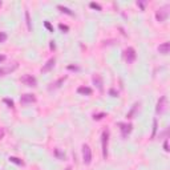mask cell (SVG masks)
I'll return each mask as SVG.
<instances>
[{"instance_id":"1","label":"cell","mask_w":170,"mask_h":170,"mask_svg":"<svg viewBox=\"0 0 170 170\" xmlns=\"http://www.w3.org/2000/svg\"><path fill=\"white\" fill-rule=\"evenodd\" d=\"M124 59L128 64H132L134 63L136 59H137V53H136V49L132 48V47H129V48H126L124 50Z\"/></svg>"},{"instance_id":"2","label":"cell","mask_w":170,"mask_h":170,"mask_svg":"<svg viewBox=\"0 0 170 170\" xmlns=\"http://www.w3.org/2000/svg\"><path fill=\"white\" fill-rule=\"evenodd\" d=\"M108 141H109V132L104 130L101 134V145H102V155L104 158L108 157Z\"/></svg>"},{"instance_id":"3","label":"cell","mask_w":170,"mask_h":170,"mask_svg":"<svg viewBox=\"0 0 170 170\" xmlns=\"http://www.w3.org/2000/svg\"><path fill=\"white\" fill-rule=\"evenodd\" d=\"M82 161L85 165H89L92 162V150H90V146L86 144L82 145Z\"/></svg>"},{"instance_id":"4","label":"cell","mask_w":170,"mask_h":170,"mask_svg":"<svg viewBox=\"0 0 170 170\" xmlns=\"http://www.w3.org/2000/svg\"><path fill=\"white\" fill-rule=\"evenodd\" d=\"M169 8L170 7L169 5H164V7H161L160 9L157 11V13H155V17H157V20L158 21H165L166 19H168V16H169Z\"/></svg>"},{"instance_id":"5","label":"cell","mask_w":170,"mask_h":170,"mask_svg":"<svg viewBox=\"0 0 170 170\" xmlns=\"http://www.w3.org/2000/svg\"><path fill=\"white\" fill-rule=\"evenodd\" d=\"M21 82H23L24 85H27V86H36L37 85V80L33 77L32 75H24V76H21Z\"/></svg>"},{"instance_id":"6","label":"cell","mask_w":170,"mask_h":170,"mask_svg":"<svg viewBox=\"0 0 170 170\" xmlns=\"http://www.w3.org/2000/svg\"><path fill=\"white\" fill-rule=\"evenodd\" d=\"M118 126H120V130H121L122 137H126L130 132H132V129H133V125L132 124H126V122H120V124H118Z\"/></svg>"},{"instance_id":"7","label":"cell","mask_w":170,"mask_h":170,"mask_svg":"<svg viewBox=\"0 0 170 170\" xmlns=\"http://www.w3.org/2000/svg\"><path fill=\"white\" fill-rule=\"evenodd\" d=\"M36 101V97L35 95H31V93H25V95L21 96L20 99V102L23 104V105H27V104H32Z\"/></svg>"},{"instance_id":"8","label":"cell","mask_w":170,"mask_h":170,"mask_svg":"<svg viewBox=\"0 0 170 170\" xmlns=\"http://www.w3.org/2000/svg\"><path fill=\"white\" fill-rule=\"evenodd\" d=\"M165 108H166V97H165V96H162L161 99L158 100V102H157V108H155V112H157V114L164 113Z\"/></svg>"},{"instance_id":"9","label":"cell","mask_w":170,"mask_h":170,"mask_svg":"<svg viewBox=\"0 0 170 170\" xmlns=\"http://www.w3.org/2000/svg\"><path fill=\"white\" fill-rule=\"evenodd\" d=\"M15 69H17L16 63L13 64L12 67H0V77H3V76H5V75H9L11 72H13Z\"/></svg>"},{"instance_id":"10","label":"cell","mask_w":170,"mask_h":170,"mask_svg":"<svg viewBox=\"0 0 170 170\" xmlns=\"http://www.w3.org/2000/svg\"><path fill=\"white\" fill-rule=\"evenodd\" d=\"M55 63H56V60H55V57H52V59H49L48 61H47V64L44 65V67H43V72H44V73H47V72H49L50 69H52L53 67H55Z\"/></svg>"},{"instance_id":"11","label":"cell","mask_w":170,"mask_h":170,"mask_svg":"<svg viewBox=\"0 0 170 170\" xmlns=\"http://www.w3.org/2000/svg\"><path fill=\"white\" fill-rule=\"evenodd\" d=\"M170 50V43L166 41V43H162V44L158 47V52L162 53V55H168Z\"/></svg>"},{"instance_id":"12","label":"cell","mask_w":170,"mask_h":170,"mask_svg":"<svg viewBox=\"0 0 170 170\" xmlns=\"http://www.w3.org/2000/svg\"><path fill=\"white\" fill-rule=\"evenodd\" d=\"M67 80V76H64V77H61V78H59V80L57 81H55V82H52V84L49 85V90H53V89H57V88H60L61 86V84H63V82Z\"/></svg>"},{"instance_id":"13","label":"cell","mask_w":170,"mask_h":170,"mask_svg":"<svg viewBox=\"0 0 170 170\" xmlns=\"http://www.w3.org/2000/svg\"><path fill=\"white\" fill-rule=\"evenodd\" d=\"M92 80H93V82H95V85H97V88H99L100 90H102V78H101V76L99 73L93 75Z\"/></svg>"},{"instance_id":"14","label":"cell","mask_w":170,"mask_h":170,"mask_svg":"<svg viewBox=\"0 0 170 170\" xmlns=\"http://www.w3.org/2000/svg\"><path fill=\"white\" fill-rule=\"evenodd\" d=\"M77 93L84 95V96H89V95H92V89H90L89 86H80V88L77 89Z\"/></svg>"},{"instance_id":"15","label":"cell","mask_w":170,"mask_h":170,"mask_svg":"<svg viewBox=\"0 0 170 170\" xmlns=\"http://www.w3.org/2000/svg\"><path fill=\"white\" fill-rule=\"evenodd\" d=\"M25 20H27V27H28V31H32L31 16H29V12H28V11H25Z\"/></svg>"},{"instance_id":"16","label":"cell","mask_w":170,"mask_h":170,"mask_svg":"<svg viewBox=\"0 0 170 170\" xmlns=\"http://www.w3.org/2000/svg\"><path fill=\"white\" fill-rule=\"evenodd\" d=\"M57 8H59L61 12H64V13H67V15H73V12L69 9V8H67V7H64V5H57Z\"/></svg>"},{"instance_id":"17","label":"cell","mask_w":170,"mask_h":170,"mask_svg":"<svg viewBox=\"0 0 170 170\" xmlns=\"http://www.w3.org/2000/svg\"><path fill=\"white\" fill-rule=\"evenodd\" d=\"M9 161L13 162V164H16V165H24V162L21 161L20 158H17V157H9Z\"/></svg>"},{"instance_id":"18","label":"cell","mask_w":170,"mask_h":170,"mask_svg":"<svg viewBox=\"0 0 170 170\" xmlns=\"http://www.w3.org/2000/svg\"><path fill=\"white\" fill-rule=\"evenodd\" d=\"M137 106H140V104H134V106H133L132 112H130V113H128V116H126V117H128V118H133V116H134L136 110H137Z\"/></svg>"},{"instance_id":"19","label":"cell","mask_w":170,"mask_h":170,"mask_svg":"<svg viewBox=\"0 0 170 170\" xmlns=\"http://www.w3.org/2000/svg\"><path fill=\"white\" fill-rule=\"evenodd\" d=\"M7 37H8V36H7L5 32H0V43H5Z\"/></svg>"},{"instance_id":"20","label":"cell","mask_w":170,"mask_h":170,"mask_svg":"<svg viewBox=\"0 0 170 170\" xmlns=\"http://www.w3.org/2000/svg\"><path fill=\"white\" fill-rule=\"evenodd\" d=\"M155 132H157V120H153V133H151V138H154Z\"/></svg>"},{"instance_id":"21","label":"cell","mask_w":170,"mask_h":170,"mask_svg":"<svg viewBox=\"0 0 170 170\" xmlns=\"http://www.w3.org/2000/svg\"><path fill=\"white\" fill-rule=\"evenodd\" d=\"M105 116H106L105 113H97V114L93 116V120H101V118H104Z\"/></svg>"},{"instance_id":"22","label":"cell","mask_w":170,"mask_h":170,"mask_svg":"<svg viewBox=\"0 0 170 170\" xmlns=\"http://www.w3.org/2000/svg\"><path fill=\"white\" fill-rule=\"evenodd\" d=\"M44 25H45V28H47V29H48L49 32H53V27L50 25L49 21H44Z\"/></svg>"},{"instance_id":"23","label":"cell","mask_w":170,"mask_h":170,"mask_svg":"<svg viewBox=\"0 0 170 170\" xmlns=\"http://www.w3.org/2000/svg\"><path fill=\"white\" fill-rule=\"evenodd\" d=\"M59 28H60L61 31H64V32L69 31V27H68V25H64V24H59Z\"/></svg>"},{"instance_id":"24","label":"cell","mask_w":170,"mask_h":170,"mask_svg":"<svg viewBox=\"0 0 170 170\" xmlns=\"http://www.w3.org/2000/svg\"><path fill=\"white\" fill-rule=\"evenodd\" d=\"M4 102H5L9 108H13V101H12V100H9V99H4Z\"/></svg>"},{"instance_id":"25","label":"cell","mask_w":170,"mask_h":170,"mask_svg":"<svg viewBox=\"0 0 170 170\" xmlns=\"http://www.w3.org/2000/svg\"><path fill=\"white\" fill-rule=\"evenodd\" d=\"M90 7H92V8H96V9L101 11V5H100V4H97V3H90Z\"/></svg>"},{"instance_id":"26","label":"cell","mask_w":170,"mask_h":170,"mask_svg":"<svg viewBox=\"0 0 170 170\" xmlns=\"http://www.w3.org/2000/svg\"><path fill=\"white\" fill-rule=\"evenodd\" d=\"M137 5H140V8L144 11V9H145V5H146V3H145V2H137Z\"/></svg>"},{"instance_id":"27","label":"cell","mask_w":170,"mask_h":170,"mask_svg":"<svg viewBox=\"0 0 170 170\" xmlns=\"http://www.w3.org/2000/svg\"><path fill=\"white\" fill-rule=\"evenodd\" d=\"M55 153H56V155H57V157H59V158H61V160H63V158L65 157V155H64L63 153H61V151H60L59 149H56V151H55Z\"/></svg>"},{"instance_id":"28","label":"cell","mask_w":170,"mask_h":170,"mask_svg":"<svg viewBox=\"0 0 170 170\" xmlns=\"http://www.w3.org/2000/svg\"><path fill=\"white\" fill-rule=\"evenodd\" d=\"M164 149H165V151H169V141L168 140L164 142Z\"/></svg>"},{"instance_id":"29","label":"cell","mask_w":170,"mask_h":170,"mask_svg":"<svg viewBox=\"0 0 170 170\" xmlns=\"http://www.w3.org/2000/svg\"><path fill=\"white\" fill-rule=\"evenodd\" d=\"M3 137H4V129H3V128H0V140H2Z\"/></svg>"},{"instance_id":"30","label":"cell","mask_w":170,"mask_h":170,"mask_svg":"<svg viewBox=\"0 0 170 170\" xmlns=\"http://www.w3.org/2000/svg\"><path fill=\"white\" fill-rule=\"evenodd\" d=\"M109 93H110V95H112V96H117V95H118V93H117V92H116V90H114V89H110V90H109Z\"/></svg>"},{"instance_id":"31","label":"cell","mask_w":170,"mask_h":170,"mask_svg":"<svg viewBox=\"0 0 170 170\" xmlns=\"http://www.w3.org/2000/svg\"><path fill=\"white\" fill-rule=\"evenodd\" d=\"M68 69H75V71H77L78 68L76 67V65H69V67H68Z\"/></svg>"},{"instance_id":"32","label":"cell","mask_w":170,"mask_h":170,"mask_svg":"<svg viewBox=\"0 0 170 170\" xmlns=\"http://www.w3.org/2000/svg\"><path fill=\"white\" fill-rule=\"evenodd\" d=\"M50 49H55V47H56V44H55V41H50Z\"/></svg>"},{"instance_id":"33","label":"cell","mask_w":170,"mask_h":170,"mask_svg":"<svg viewBox=\"0 0 170 170\" xmlns=\"http://www.w3.org/2000/svg\"><path fill=\"white\" fill-rule=\"evenodd\" d=\"M5 60V56L4 55H0V63H2V61H4Z\"/></svg>"},{"instance_id":"34","label":"cell","mask_w":170,"mask_h":170,"mask_svg":"<svg viewBox=\"0 0 170 170\" xmlns=\"http://www.w3.org/2000/svg\"><path fill=\"white\" fill-rule=\"evenodd\" d=\"M67 170H71V168H68V169H67Z\"/></svg>"},{"instance_id":"35","label":"cell","mask_w":170,"mask_h":170,"mask_svg":"<svg viewBox=\"0 0 170 170\" xmlns=\"http://www.w3.org/2000/svg\"><path fill=\"white\" fill-rule=\"evenodd\" d=\"M0 7H2V2H0Z\"/></svg>"}]
</instances>
